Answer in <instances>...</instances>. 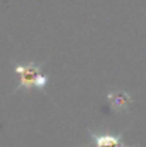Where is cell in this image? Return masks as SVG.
<instances>
[{
    "mask_svg": "<svg viewBox=\"0 0 146 147\" xmlns=\"http://www.w3.org/2000/svg\"><path fill=\"white\" fill-rule=\"evenodd\" d=\"M14 74L19 77L17 90H29V89H43L49 83V76L42 71V64L29 61L16 64L13 69Z\"/></svg>",
    "mask_w": 146,
    "mask_h": 147,
    "instance_id": "6da1fadb",
    "label": "cell"
},
{
    "mask_svg": "<svg viewBox=\"0 0 146 147\" xmlns=\"http://www.w3.org/2000/svg\"><path fill=\"white\" fill-rule=\"evenodd\" d=\"M107 100L112 106V109L115 110H123L128 107L130 97L128 93H123V92H112L107 94Z\"/></svg>",
    "mask_w": 146,
    "mask_h": 147,
    "instance_id": "3957f363",
    "label": "cell"
},
{
    "mask_svg": "<svg viewBox=\"0 0 146 147\" xmlns=\"http://www.w3.org/2000/svg\"><path fill=\"white\" fill-rule=\"evenodd\" d=\"M90 137L95 142V147H136L123 144L120 140V136H106V134L90 133Z\"/></svg>",
    "mask_w": 146,
    "mask_h": 147,
    "instance_id": "7a4b0ae2",
    "label": "cell"
}]
</instances>
